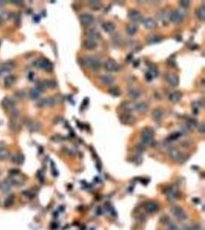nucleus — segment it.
I'll list each match as a JSON object with an SVG mask.
<instances>
[{"mask_svg": "<svg viewBox=\"0 0 205 230\" xmlns=\"http://www.w3.org/2000/svg\"><path fill=\"white\" fill-rule=\"evenodd\" d=\"M11 186H12V184H11L10 181H5L4 183H1V190L6 193V192L10 190Z\"/></svg>", "mask_w": 205, "mask_h": 230, "instance_id": "nucleus-39", "label": "nucleus"}, {"mask_svg": "<svg viewBox=\"0 0 205 230\" xmlns=\"http://www.w3.org/2000/svg\"><path fill=\"white\" fill-rule=\"evenodd\" d=\"M169 155L171 157V159H173L175 161L182 162V159L184 158L182 153L179 151L176 148H171L169 149Z\"/></svg>", "mask_w": 205, "mask_h": 230, "instance_id": "nucleus-9", "label": "nucleus"}, {"mask_svg": "<svg viewBox=\"0 0 205 230\" xmlns=\"http://www.w3.org/2000/svg\"><path fill=\"white\" fill-rule=\"evenodd\" d=\"M196 16L197 18L201 21H204L205 19V8L204 6L200 7L196 12Z\"/></svg>", "mask_w": 205, "mask_h": 230, "instance_id": "nucleus-32", "label": "nucleus"}, {"mask_svg": "<svg viewBox=\"0 0 205 230\" xmlns=\"http://www.w3.org/2000/svg\"><path fill=\"white\" fill-rule=\"evenodd\" d=\"M9 157V151L5 148H0V160H5Z\"/></svg>", "mask_w": 205, "mask_h": 230, "instance_id": "nucleus-35", "label": "nucleus"}, {"mask_svg": "<svg viewBox=\"0 0 205 230\" xmlns=\"http://www.w3.org/2000/svg\"><path fill=\"white\" fill-rule=\"evenodd\" d=\"M102 28L105 32L112 33L113 32L115 29V25L112 22H105L102 25Z\"/></svg>", "mask_w": 205, "mask_h": 230, "instance_id": "nucleus-25", "label": "nucleus"}, {"mask_svg": "<svg viewBox=\"0 0 205 230\" xmlns=\"http://www.w3.org/2000/svg\"><path fill=\"white\" fill-rule=\"evenodd\" d=\"M41 127H42L41 123L39 122H36V121L31 122L29 124V129L32 132L39 131V130L41 129Z\"/></svg>", "mask_w": 205, "mask_h": 230, "instance_id": "nucleus-29", "label": "nucleus"}, {"mask_svg": "<svg viewBox=\"0 0 205 230\" xmlns=\"http://www.w3.org/2000/svg\"><path fill=\"white\" fill-rule=\"evenodd\" d=\"M98 43L95 41L91 40V39H87L83 42V48L87 49V50H95L97 49Z\"/></svg>", "mask_w": 205, "mask_h": 230, "instance_id": "nucleus-13", "label": "nucleus"}, {"mask_svg": "<svg viewBox=\"0 0 205 230\" xmlns=\"http://www.w3.org/2000/svg\"><path fill=\"white\" fill-rule=\"evenodd\" d=\"M193 202H196V203H199V202H201V200H200V199H197V198H194V199H193Z\"/></svg>", "mask_w": 205, "mask_h": 230, "instance_id": "nucleus-48", "label": "nucleus"}, {"mask_svg": "<svg viewBox=\"0 0 205 230\" xmlns=\"http://www.w3.org/2000/svg\"><path fill=\"white\" fill-rule=\"evenodd\" d=\"M143 24H144V27L148 29H153V28H156L157 26L156 22L152 18H145L143 22Z\"/></svg>", "mask_w": 205, "mask_h": 230, "instance_id": "nucleus-19", "label": "nucleus"}, {"mask_svg": "<svg viewBox=\"0 0 205 230\" xmlns=\"http://www.w3.org/2000/svg\"><path fill=\"white\" fill-rule=\"evenodd\" d=\"M79 20L81 23L85 26H89L94 22V18L91 14H82L80 16Z\"/></svg>", "mask_w": 205, "mask_h": 230, "instance_id": "nucleus-8", "label": "nucleus"}, {"mask_svg": "<svg viewBox=\"0 0 205 230\" xmlns=\"http://www.w3.org/2000/svg\"><path fill=\"white\" fill-rule=\"evenodd\" d=\"M109 94L113 97H118L121 95V91L118 87H112L109 89Z\"/></svg>", "mask_w": 205, "mask_h": 230, "instance_id": "nucleus-37", "label": "nucleus"}, {"mask_svg": "<svg viewBox=\"0 0 205 230\" xmlns=\"http://www.w3.org/2000/svg\"><path fill=\"white\" fill-rule=\"evenodd\" d=\"M181 97H182V94H181V91H176L172 92L171 95H169V100L173 103H177L181 99Z\"/></svg>", "mask_w": 205, "mask_h": 230, "instance_id": "nucleus-21", "label": "nucleus"}, {"mask_svg": "<svg viewBox=\"0 0 205 230\" xmlns=\"http://www.w3.org/2000/svg\"><path fill=\"white\" fill-rule=\"evenodd\" d=\"M88 4L89 6V7L91 8H92L93 10H100L101 8H102V2H100V1H97V0H95V1H88Z\"/></svg>", "mask_w": 205, "mask_h": 230, "instance_id": "nucleus-22", "label": "nucleus"}, {"mask_svg": "<svg viewBox=\"0 0 205 230\" xmlns=\"http://www.w3.org/2000/svg\"><path fill=\"white\" fill-rule=\"evenodd\" d=\"M187 124H188V127H195L196 126H197V121H194V120H189L188 123H187Z\"/></svg>", "mask_w": 205, "mask_h": 230, "instance_id": "nucleus-42", "label": "nucleus"}, {"mask_svg": "<svg viewBox=\"0 0 205 230\" xmlns=\"http://www.w3.org/2000/svg\"><path fill=\"white\" fill-rule=\"evenodd\" d=\"M128 95L129 97L133 99H138L140 97L141 92L139 90L136 88H130L128 90Z\"/></svg>", "mask_w": 205, "mask_h": 230, "instance_id": "nucleus-30", "label": "nucleus"}, {"mask_svg": "<svg viewBox=\"0 0 205 230\" xmlns=\"http://www.w3.org/2000/svg\"><path fill=\"white\" fill-rule=\"evenodd\" d=\"M126 31L129 35H134L136 34L137 31H138V27H137L136 25L131 23L126 26Z\"/></svg>", "mask_w": 205, "mask_h": 230, "instance_id": "nucleus-28", "label": "nucleus"}, {"mask_svg": "<svg viewBox=\"0 0 205 230\" xmlns=\"http://www.w3.org/2000/svg\"><path fill=\"white\" fill-rule=\"evenodd\" d=\"M121 121L124 124H133L135 122V118L131 114H124L121 117Z\"/></svg>", "mask_w": 205, "mask_h": 230, "instance_id": "nucleus-16", "label": "nucleus"}, {"mask_svg": "<svg viewBox=\"0 0 205 230\" xmlns=\"http://www.w3.org/2000/svg\"><path fill=\"white\" fill-rule=\"evenodd\" d=\"M166 79L169 85L173 87H177L179 85V77L176 74L170 73L168 75H167Z\"/></svg>", "mask_w": 205, "mask_h": 230, "instance_id": "nucleus-10", "label": "nucleus"}, {"mask_svg": "<svg viewBox=\"0 0 205 230\" xmlns=\"http://www.w3.org/2000/svg\"><path fill=\"white\" fill-rule=\"evenodd\" d=\"M123 109L126 111H133L135 110V104L132 102H126L123 106Z\"/></svg>", "mask_w": 205, "mask_h": 230, "instance_id": "nucleus-36", "label": "nucleus"}, {"mask_svg": "<svg viewBox=\"0 0 205 230\" xmlns=\"http://www.w3.org/2000/svg\"><path fill=\"white\" fill-rule=\"evenodd\" d=\"M181 133H179V132H176V133H172L171 136H170V140H177L179 137H181Z\"/></svg>", "mask_w": 205, "mask_h": 230, "instance_id": "nucleus-40", "label": "nucleus"}, {"mask_svg": "<svg viewBox=\"0 0 205 230\" xmlns=\"http://www.w3.org/2000/svg\"><path fill=\"white\" fill-rule=\"evenodd\" d=\"M145 210L147 212L150 213H154L157 212L159 210L158 204L154 202H149L145 205Z\"/></svg>", "mask_w": 205, "mask_h": 230, "instance_id": "nucleus-14", "label": "nucleus"}, {"mask_svg": "<svg viewBox=\"0 0 205 230\" xmlns=\"http://www.w3.org/2000/svg\"><path fill=\"white\" fill-rule=\"evenodd\" d=\"M167 194H168V200L169 201H175L178 197L177 191L172 187H169L168 189Z\"/></svg>", "mask_w": 205, "mask_h": 230, "instance_id": "nucleus-15", "label": "nucleus"}, {"mask_svg": "<svg viewBox=\"0 0 205 230\" xmlns=\"http://www.w3.org/2000/svg\"><path fill=\"white\" fill-rule=\"evenodd\" d=\"M2 105L6 110H14L16 104L12 100L9 98H5L2 102Z\"/></svg>", "mask_w": 205, "mask_h": 230, "instance_id": "nucleus-17", "label": "nucleus"}, {"mask_svg": "<svg viewBox=\"0 0 205 230\" xmlns=\"http://www.w3.org/2000/svg\"><path fill=\"white\" fill-rule=\"evenodd\" d=\"M141 140L143 144L151 145L154 142V133L152 130L145 128L141 133Z\"/></svg>", "mask_w": 205, "mask_h": 230, "instance_id": "nucleus-3", "label": "nucleus"}, {"mask_svg": "<svg viewBox=\"0 0 205 230\" xmlns=\"http://www.w3.org/2000/svg\"><path fill=\"white\" fill-rule=\"evenodd\" d=\"M29 78L30 79L31 81H33V79H34V73L33 72H31L30 74H29Z\"/></svg>", "mask_w": 205, "mask_h": 230, "instance_id": "nucleus-47", "label": "nucleus"}, {"mask_svg": "<svg viewBox=\"0 0 205 230\" xmlns=\"http://www.w3.org/2000/svg\"><path fill=\"white\" fill-rule=\"evenodd\" d=\"M15 66H16V65L12 61H8V62L3 64L2 66L0 67V75H6L8 74L15 68Z\"/></svg>", "mask_w": 205, "mask_h": 230, "instance_id": "nucleus-6", "label": "nucleus"}, {"mask_svg": "<svg viewBox=\"0 0 205 230\" xmlns=\"http://www.w3.org/2000/svg\"><path fill=\"white\" fill-rule=\"evenodd\" d=\"M40 16H38V15H37V16H35L34 17V21L35 22H39V21H40Z\"/></svg>", "mask_w": 205, "mask_h": 230, "instance_id": "nucleus-46", "label": "nucleus"}, {"mask_svg": "<svg viewBox=\"0 0 205 230\" xmlns=\"http://www.w3.org/2000/svg\"><path fill=\"white\" fill-rule=\"evenodd\" d=\"M12 2H15V4H21L22 3V1H12Z\"/></svg>", "mask_w": 205, "mask_h": 230, "instance_id": "nucleus-49", "label": "nucleus"}, {"mask_svg": "<svg viewBox=\"0 0 205 230\" xmlns=\"http://www.w3.org/2000/svg\"><path fill=\"white\" fill-rule=\"evenodd\" d=\"M148 108H149V106L146 102L135 104V110L139 113H146Z\"/></svg>", "mask_w": 205, "mask_h": 230, "instance_id": "nucleus-20", "label": "nucleus"}, {"mask_svg": "<svg viewBox=\"0 0 205 230\" xmlns=\"http://www.w3.org/2000/svg\"><path fill=\"white\" fill-rule=\"evenodd\" d=\"M41 93H42V91H41L40 90H39L37 87H35V88L31 89L29 95H30L31 98L36 99L38 98V97H39V96L41 95Z\"/></svg>", "mask_w": 205, "mask_h": 230, "instance_id": "nucleus-34", "label": "nucleus"}, {"mask_svg": "<svg viewBox=\"0 0 205 230\" xmlns=\"http://www.w3.org/2000/svg\"><path fill=\"white\" fill-rule=\"evenodd\" d=\"M0 45H1V42H0Z\"/></svg>", "mask_w": 205, "mask_h": 230, "instance_id": "nucleus-52", "label": "nucleus"}, {"mask_svg": "<svg viewBox=\"0 0 205 230\" xmlns=\"http://www.w3.org/2000/svg\"><path fill=\"white\" fill-rule=\"evenodd\" d=\"M25 160V157L23 154L22 153H16V155H14L12 157V161L14 163V164H23L24 163Z\"/></svg>", "mask_w": 205, "mask_h": 230, "instance_id": "nucleus-26", "label": "nucleus"}, {"mask_svg": "<svg viewBox=\"0 0 205 230\" xmlns=\"http://www.w3.org/2000/svg\"><path fill=\"white\" fill-rule=\"evenodd\" d=\"M100 79H101V81L103 83L104 85H107V86L113 85V83L115 82V78L112 75H103V76L101 77Z\"/></svg>", "mask_w": 205, "mask_h": 230, "instance_id": "nucleus-18", "label": "nucleus"}, {"mask_svg": "<svg viewBox=\"0 0 205 230\" xmlns=\"http://www.w3.org/2000/svg\"><path fill=\"white\" fill-rule=\"evenodd\" d=\"M0 189H1V183H0Z\"/></svg>", "mask_w": 205, "mask_h": 230, "instance_id": "nucleus-51", "label": "nucleus"}, {"mask_svg": "<svg viewBox=\"0 0 205 230\" xmlns=\"http://www.w3.org/2000/svg\"><path fill=\"white\" fill-rule=\"evenodd\" d=\"M161 41V38L159 36H156V35H151L148 36L147 38V42L148 44H156V43L160 42Z\"/></svg>", "mask_w": 205, "mask_h": 230, "instance_id": "nucleus-33", "label": "nucleus"}, {"mask_svg": "<svg viewBox=\"0 0 205 230\" xmlns=\"http://www.w3.org/2000/svg\"><path fill=\"white\" fill-rule=\"evenodd\" d=\"M198 131H199V133H202V134H204L205 132V130H204V123H201L199 125V128H198Z\"/></svg>", "mask_w": 205, "mask_h": 230, "instance_id": "nucleus-43", "label": "nucleus"}, {"mask_svg": "<svg viewBox=\"0 0 205 230\" xmlns=\"http://www.w3.org/2000/svg\"><path fill=\"white\" fill-rule=\"evenodd\" d=\"M88 37H89V39L97 42L100 38V34L98 31L95 28V29H91L88 32Z\"/></svg>", "mask_w": 205, "mask_h": 230, "instance_id": "nucleus-27", "label": "nucleus"}, {"mask_svg": "<svg viewBox=\"0 0 205 230\" xmlns=\"http://www.w3.org/2000/svg\"><path fill=\"white\" fill-rule=\"evenodd\" d=\"M35 67H37L38 68L42 69L45 71H52L53 69V65L52 63L49 60H48L47 59H42L37 60L35 63Z\"/></svg>", "mask_w": 205, "mask_h": 230, "instance_id": "nucleus-2", "label": "nucleus"}, {"mask_svg": "<svg viewBox=\"0 0 205 230\" xmlns=\"http://www.w3.org/2000/svg\"><path fill=\"white\" fill-rule=\"evenodd\" d=\"M171 212L179 220H185L187 219V216L186 212L183 210L182 208L179 207V206H174V207H172Z\"/></svg>", "mask_w": 205, "mask_h": 230, "instance_id": "nucleus-4", "label": "nucleus"}, {"mask_svg": "<svg viewBox=\"0 0 205 230\" xmlns=\"http://www.w3.org/2000/svg\"><path fill=\"white\" fill-rule=\"evenodd\" d=\"M128 18L132 22H140L142 19V16L138 11L131 10L128 13Z\"/></svg>", "mask_w": 205, "mask_h": 230, "instance_id": "nucleus-12", "label": "nucleus"}, {"mask_svg": "<svg viewBox=\"0 0 205 230\" xmlns=\"http://www.w3.org/2000/svg\"><path fill=\"white\" fill-rule=\"evenodd\" d=\"M170 19L175 24H181L184 19V16L182 12H179V11H175V12H172L170 16Z\"/></svg>", "mask_w": 205, "mask_h": 230, "instance_id": "nucleus-5", "label": "nucleus"}, {"mask_svg": "<svg viewBox=\"0 0 205 230\" xmlns=\"http://www.w3.org/2000/svg\"><path fill=\"white\" fill-rule=\"evenodd\" d=\"M105 68L107 71H118L119 65L113 59H108L105 63Z\"/></svg>", "mask_w": 205, "mask_h": 230, "instance_id": "nucleus-7", "label": "nucleus"}, {"mask_svg": "<svg viewBox=\"0 0 205 230\" xmlns=\"http://www.w3.org/2000/svg\"><path fill=\"white\" fill-rule=\"evenodd\" d=\"M42 84L45 88H55L57 85L56 82L52 80H45Z\"/></svg>", "mask_w": 205, "mask_h": 230, "instance_id": "nucleus-31", "label": "nucleus"}, {"mask_svg": "<svg viewBox=\"0 0 205 230\" xmlns=\"http://www.w3.org/2000/svg\"><path fill=\"white\" fill-rule=\"evenodd\" d=\"M9 174H10V175L12 176L18 175V174H19V170H16V169H13V170H9Z\"/></svg>", "mask_w": 205, "mask_h": 230, "instance_id": "nucleus-44", "label": "nucleus"}, {"mask_svg": "<svg viewBox=\"0 0 205 230\" xmlns=\"http://www.w3.org/2000/svg\"><path fill=\"white\" fill-rule=\"evenodd\" d=\"M84 64L93 71H98L101 67V61L98 58L94 56L86 57L83 59Z\"/></svg>", "mask_w": 205, "mask_h": 230, "instance_id": "nucleus-1", "label": "nucleus"}, {"mask_svg": "<svg viewBox=\"0 0 205 230\" xmlns=\"http://www.w3.org/2000/svg\"><path fill=\"white\" fill-rule=\"evenodd\" d=\"M2 23V18H1V16H0V25Z\"/></svg>", "mask_w": 205, "mask_h": 230, "instance_id": "nucleus-50", "label": "nucleus"}, {"mask_svg": "<svg viewBox=\"0 0 205 230\" xmlns=\"http://www.w3.org/2000/svg\"><path fill=\"white\" fill-rule=\"evenodd\" d=\"M55 99L53 98H43L40 99L39 101H37L36 105L39 107H51L55 104Z\"/></svg>", "mask_w": 205, "mask_h": 230, "instance_id": "nucleus-11", "label": "nucleus"}, {"mask_svg": "<svg viewBox=\"0 0 205 230\" xmlns=\"http://www.w3.org/2000/svg\"><path fill=\"white\" fill-rule=\"evenodd\" d=\"M163 115H164V111L160 108H156L152 112V117L155 121H160L162 119Z\"/></svg>", "mask_w": 205, "mask_h": 230, "instance_id": "nucleus-24", "label": "nucleus"}, {"mask_svg": "<svg viewBox=\"0 0 205 230\" xmlns=\"http://www.w3.org/2000/svg\"><path fill=\"white\" fill-rule=\"evenodd\" d=\"M16 81V77L13 75H8L6 76L4 79V85L6 87H12V85H15V83Z\"/></svg>", "mask_w": 205, "mask_h": 230, "instance_id": "nucleus-23", "label": "nucleus"}, {"mask_svg": "<svg viewBox=\"0 0 205 230\" xmlns=\"http://www.w3.org/2000/svg\"><path fill=\"white\" fill-rule=\"evenodd\" d=\"M145 78H146L147 81H151V80H152L154 77H153L152 75H151V74L150 72H148L146 74V75H145Z\"/></svg>", "mask_w": 205, "mask_h": 230, "instance_id": "nucleus-45", "label": "nucleus"}, {"mask_svg": "<svg viewBox=\"0 0 205 230\" xmlns=\"http://www.w3.org/2000/svg\"><path fill=\"white\" fill-rule=\"evenodd\" d=\"M14 202V196L11 195V196H8V197L6 198V200L4 202V206L6 208H8V207H11L12 206V204Z\"/></svg>", "mask_w": 205, "mask_h": 230, "instance_id": "nucleus-38", "label": "nucleus"}, {"mask_svg": "<svg viewBox=\"0 0 205 230\" xmlns=\"http://www.w3.org/2000/svg\"><path fill=\"white\" fill-rule=\"evenodd\" d=\"M180 5H181L182 7H184V8H187V7L189 6V5H190V1H188V0H182V1H180Z\"/></svg>", "mask_w": 205, "mask_h": 230, "instance_id": "nucleus-41", "label": "nucleus"}]
</instances>
